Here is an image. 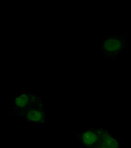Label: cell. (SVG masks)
Instances as JSON below:
<instances>
[{"instance_id":"obj_1","label":"cell","mask_w":131,"mask_h":148,"mask_svg":"<svg viewBox=\"0 0 131 148\" xmlns=\"http://www.w3.org/2000/svg\"><path fill=\"white\" fill-rule=\"evenodd\" d=\"M130 45L126 35L114 34L107 35L100 43V49L104 57L116 58L124 52Z\"/></svg>"},{"instance_id":"obj_2","label":"cell","mask_w":131,"mask_h":148,"mask_svg":"<svg viewBox=\"0 0 131 148\" xmlns=\"http://www.w3.org/2000/svg\"><path fill=\"white\" fill-rule=\"evenodd\" d=\"M109 129L107 127H90L79 132L77 143L80 148H97Z\"/></svg>"},{"instance_id":"obj_3","label":"cell","mask_w":131,"mask_h":148,"mask_svg":"<svg viewBox=\"0 0 131 148\" xmlns=\"http://www.w3.org/2000/svg\"><path fill=\"white\" fill-rule=\"evenodd\" d=\"M20 117L25 121L34 125L46 126L48 124V114L43 108H33L20 110H10L5 112Z\"/></svg>"},{"instance_id":"obj_4","label":"cell","mask_w":131,"mask_h":148,"mask_svg":"<svg viewBox=\"0 0 131 148\" xmlns=\"http://www.w3.org/2000/svg\"><path fill=\"white\" fill-rule=\"evenodd\" d=\"M42 98L36 94L30 92L18 93L15 95L10 110H20L33 108H43Z\"/></svg>"},{"instance_id":"obj_5","label":"cell","mask_w":131,"mask_h":148,"mask_svg":"<svg viewBox=\"0 0 131 148\" xmlns=\"http://www.w3.org/2000/svg\"><path fill=\"white\" fill-rule=\"evenodd\" d=\"M97 148H121V140L109 130Z\"/></svg>"}]
</instances>
